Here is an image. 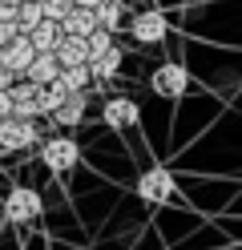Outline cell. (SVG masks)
<instances>
[{
    "mask_svg": "<svg viewBox=\"0 0 242 250\" xmlns=\"http://www.w3.org/2000/svg\"><path fill=\"white\" fill-rule=\"evenodd\" d=\"M41 142V129L37 121H24V117H4L0 121V153H21V149H32Z\"/></svg>",
    "mask_w": 242,
    "mask_h": 250,
    "instance_id": "1",
    "label": "cell"
},
{
    "mask_svg": "<svg viewBox=\"0 0 242 250\" xmlns=\"http://www.w3.org/2000/svg\"><path fill=\"white\" fill-rule=\"evenodd\" d=\"M41 146V162L53 169V174H69V169L81 162V146L73 142V137H44Z\"/></svg>",
    "mask_w": 242,
    "mask_h": 250,
    "instance_id": "2",
    "label": "cell"
},
{
    "mask_svg": "<svg viewBox=\"0 0 242 250\" xmlns=\"http://www.w3.org/2000/svg\"><path fill=\"white\" fill-rule=\"evenodd\" d=\"M41 194L37 190H28V186H16V190L4 198V218L12 226H28V222H37L41 218Z\"/></svg>",
    "mask_w": 242,
    "mask_h": 250,
    "instance_id": "3",
    "label": "cell"
},
{
    "mask_svg": "<svg viewBox=\"0 0 242 250\" xmlns=\"http://www.w3.org/2000/svg\"><path fill=\"white\" fill-rule=\"evenodd\" d=\"M137 198L141 202H154V206L170 202L174 198V174H170V169H161V166L145 169V174L137 178Z\"/></svg>",
    "mask_w": 242,
    "mask_h": 250,
    "instance_id": "4",
    "label": "cell"
},
{
    "mask_svg": "<svg viewBox=\"0 0 242 250\" xmlns=\"http://www.w3.org/2000/svg\"><path fill=\"white\" fill-rule=\"evenodd\" d=\"M166 33H170V24H166V17L161 12H137L133 21H129V37H133L137 44H161L166 41Z\"/></svg>",
    "mask_w": 242,
    "mask_h": 250,
    "instance_id": "5",
    "label": "cell"
},
{
    "mask_svg": "<svg viewBox=\"0 0 242 250\" xmlns=\"http://www.w3.org/2000/svg\"><path fill=\"white\" fill-rule=\"evenodd\" d=\"M150 85H154V93H157V97L177 101V97L186 93V85H190V73L177 65V61H170V65H161V69L154 73V81H150Z\"/></svg>",
    "mask_w": 242,
    "mask_h": 250,
    "instance_id": "6",
    "label": "cell"
},
{
    "mask_svg": "<svg viewBox=\"0 0 242 250\" xmlns=\"http://www.w3.org/2000/svg\"><path fill=\"white\" fill-rule=\"evenodd\" d=\"M101 117H105L109 129H133L137 125V101L133 97H105Z\"/></svg>",
    "mask_w": 242,
    "mask_h": 250,
    "instance_id": "7",
    "label": "cell"
},
{
    "mask_svg": "<svg viewBox=\"0 0 242 250\" xmlns=\"http://www.w3.org/2000/svg\"><path fill=\"white\" fill-rule=\"evenodd\" d=\"M32 53H37V49H32V44H28V37L24 33H16L8 44H0V65H4L12 77H21L24 69H28V61H32Z\"/></svg>",
    "mask_w": 242,
    "mask_h": 250,
    "instance_id": "8",
    "label": "cell"
},
{
    "mask_svg": "<svg viewBox=\"0 0 242 250\" xmlns=\"http://www.w3.org/2000/svg\"><path fill=\"white\" fill-rule=\"evenodd\" d=\"M53 57H57V65H61V69L85 65V61H89V41H85V37H61V41H57V49H53Z\"/></svg>",
    "mask_w": 242,
    "mask_h": 250,
    "instance_id": "9",
    "label": "cell"
},
{
    "mask_svg": "<svg viewBox=\"0 0 242 250\" xmlns=\"http://www.w3.org/2000/svg\"><path fill=\"white\" fill-rule=\"evenodd\" d=\"M61 24V37H89L93 28H97V21H93V8H81V4H73L65 17L57 21Z\"/></svg>",
    "mask_w": 242,
    "mask_h": 250,
    "instance_id": "10",
    "label": "cell"
},
{
    "mask_svg": "<svg viewBox=\"0 0 242 250\" xmlns=\"http://www.w3.org/2000/svg\"><path fill=\"white\" fill-rule=\"evenodd\" d=\"M85 65H89V77H93V81H113V77L121 73V49L113 44V49H105V53L89 57Z\"/></svg>",
    "mask_w": 242,
    "mask_h": 250,
    "instance_id": "11",
    "label": "cell"
},
{
    "mask_svg": "<svg viewBox=\"0 0 242 250\" xmlns=\"http://www.w3.org/2000/svg\"><path fill=\"white\" fill-rule=\"evenodd\" d=\"M57 73H61V65H57L53 53H32L28 69H24L21 77H24V81H32V85H48V81H57Z\"/></svg>",
    "mask_w": 242,
    "mask_h": 250,
    "instance_id": "12",
    "label": "cell"
},
{
    "mask_svg": "<svg viewBox=\"0 0 242 250\" xmlns=\"http://www.w3.org/2000/svg\"><path fill=\"white\" fill-rule=\"evenodd\" d=\"M24 37H28V44H32L37 53H53V49H57V41H61V24H57V21H48V17H41Z\"/></svg>",
    "mask_w": 242,
    "mask_h": 250,
    "instance_id": "13",
    "label": "cell"
},
{
    "mask_svg": "<svg viewBox=\"0 0 242 250\" xmlns=\"http://www.w3.org/2000/svg\"><path fill=\"white\" fill-rule=\"evenodd\" d=\"M85 109H89V97H85V93H69V97H65V101L53 109V117H57L61 125H69V129H73V125L85 121Z\"/></svg>",
    "mask_w": 242,
    "mask_h": 250,
    "instance_id": "14",
    "label": "cell"
},
{
    "mask_svg": "<svg viewBox=\"0 0 242 250\" xmlns=\"http://www.w3.org/2000/svg\"><path fill=\"white\" fill-rule=\"evenodd\" d=\"M121 17H125V4H121V0H101V4H93V21H97V28L117 33V28H121Z\"/></svg>",
    "mask_w": 242,
    "mask_h": 250,
    "instance_id": "15",
    "label": "cell"
},
{
    "mask_svg": "<svg viewBox=\"0 0 242 250\" xmlns=\"http://www.w3.org/2000/svg\"><path fill=\"white\" fill-rule=\"evenodd\" d=\"M69 97V89H65L61 81H48V85H37V109H41V117L44 113H53V109Z\"/></svg>",
    "mask_w": 242,
    "mask_h": 250,
    "instance_id": "16",
    "label": "cell"
},
{
    "mask_svg": "<svg viewBox=\"0 0 242 250\" xmlns=\"http://www.w3.org/2000/svg\"><path fill=\"white\" fill-rule=\"evenodd\" d=\"M57 81L69 89V93H85V89L93 85V77H89V65H73V69H61Z\"/></svg>",
    "mask_w": 242,
    "mask_h": 250,
    "instance_id": "17",
    "label": "cell"
},
{
    "mask_svg": "<svg viewBox=\"0 0 242 250\" xmlns=\"http://www.w3.org/2000/svg\"><path fill=\"white\" fill-rule=\"evenodd\" d=\"M41 17H44V12H41L37 0H21V4H16V33H28Z\"/></svg>",
    "mask_w": 242,
    "mask_h": 250,
    "instance_id": "18",
    "label": "cell"
},
{
    "mask_svg": "<svg viewBox=\"0 0 242 250\" xmlns=\"http://www.w3.org/2000/svg\"><path fill=\"white\" fill-rule=\"evenodd\" d=\"M85 41H89V57H97V53L113 49V33H109V28H93V33H89Z\"/></svg>",
    "mask_w": 242,
    "mask_h": 250,
    "instance_id": "19",
    "label": "cell"
},
{
    "mask_svg": "<svg viewBox=\"0 0 242 250\" xmlns=\"http://www.w3.org/2000/svg\"><path fill=\"white\" fill-rule=\"evenodd\" d=\"M37 4H41V12H44L48 21H61L65 12L73 8V0H37Z\"/></svg>",
    "mask_w": 242,
    "mask_h": 250,
    "instance_id": "20",
    "label": "cell"
},
{
    "mask_svg": "<svg viewBox=\"0 0 242 250\" xmlns=\"http://www.w3.org/2000/svg\"><path fill=\"white\" fill-rule=\"evenodd\" d=\"M16 37V21H0V44H8Z\"/></svg>",
    "mask_w": 242,
    "mask_h": 250,
    "instance_id": "21",
    "label": "cell"
},
{
    "mask_svg": "<svg viewBox=\"0 0 242 250\" xmlns=\"http://www.w3.org/2000/svg\"><path fill=\"white\" fill-rule=\"evenodd\" d=\"M12 81H16V77H12V73H8V69H4V65H0V89H8V85H12Z\"/></svg>",
    "mask_w": 242,
    "mask_h": 250,
    "instance_id": "22",
    "label": "cell"
},
{
    "mask_svg": "<svg viewBox=\"0 0 242 250\" xmlns=\"http://www.w3.org/2000/svg\"><path fill=\"white\" fill-rule=\"evenodd\" d=\"M73 4H81V8H93V4H101V0H73Z\"/></svg>",
    "mask_w": 242,
    "mask_h": 250,
    "instance_id": "23",
    "label": "cell"
},
{
    "mask_svg": "<svg viewBox=\"0 0 242 250\" xmlns=\"http://www.w3.org/2000/svg\"><path fill=\"white\" fill-rule=\"evenodd\" d=\"M121 4H125V0H121Z\"/></svg>",
    "mask_w": 242,
    "mask_h": 250,
    "instance_id": "24",
    "label": "cell"
}]
</instances>
